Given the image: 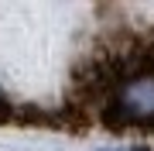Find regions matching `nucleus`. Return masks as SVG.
Returning a JSON list of instances; mask_svg holds the SVG:
<instances>
[{
	"instance_id": "f257e3e1",
	"label": "nucleus",
	"mask_w": 154,
	"mask_h": 151,
	"mask_svg": "<svg viewBox=\"0 0 154 151\" xmlns=\"http://www.w3.org/2000/svg\"><path fill=\"white\" fill-rule=\"evenodd\" d=\"M106 106L113 110V127H154V62L127 65L123 79L110 86Z\"/></svg>"
},
{
	"instance_id": "f03ea898",
	"label": "nucleus",
	"mask_w": 154,
	"mask_h": 151,
	"mask_svg": "<svg viewBox=\"0 0 154 151\" xmlns=\"http://www.w3.org/2000/svg\"><path fill=\"white\" fill-rule=\"evenodd\" d=\"M106 151H110V148H106ZM120 151H127V148H120ZM130 151H147V148H130Z\"/></svg>"
}]
</instances>
